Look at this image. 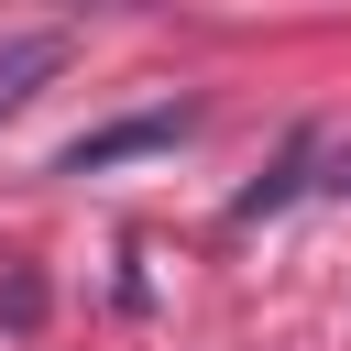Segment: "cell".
Masks as SVG:
<instances>
[{
  "label": "cell",
  "mask_w": 351,
  "mask_h": 351,
  "mask_svg": "<svg viewBox=\"0 0 351 351\" xmlns=\"http://www.w3.org/2000/svg\"><path fill=\"white\" fill-rule=\"evenodd\" d=\"M186 132H197V99L132 110V121H110V132H77V143H66V176H99V165H121V154H165V143H186Z\"/></svg>",
  "instance_id": "obj_1"
},
{
  "label": "cell",
  "mask_w": 351,
  "mask_h": 351,
  "mask_svg": "<svg viewBox=\"0 0 351 351\" xmlns=\"http://www.w3.org/2000/svg\"><path fill=\"white\" fill-rule=\"evenodd\" d=\"M329 186H340V197H351V143H340V154H329Z\"/></svg>",
  "instance_id": "obj_4"
},
{
  "label": "cell",
  "mask_w": 351,
  "mask_h": 351,
  "mask_svg": "<svg viewBox=\"0 0 351 351\" xmlns=\"http://www.w3.org/2000/svg\"><path fill=\"white\" fill-rule=\"evenodd\" d=\"M307 165H318V132H285V154H274V176H252V186L230 197V219H263V208H285Z\"/></svg>",
  "instance_id": "obj_3"
},
{
  "label": "cell",
  "mask_w": 351,
  "mask_h": 351,
  "mask_svg": "<svg viewBox=\"0 0 351 351\" xmlns=\"http://www.w3.org/2000/svg\"><path fill=\"white\" fill-rule=\"evenodd\" d=\"M66 66V33H22V44H0V121H22L33 110V88Z\"/></svg>",
  "instance_id": "obj_2"
}]
</instances>
